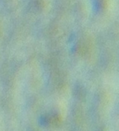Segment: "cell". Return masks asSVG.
Listing matches in <instances>:
<instances>
[{"instance_id":"cell-1","label":"cell","mask_w":119,"mask_h":131,"mask_svg":"<svg viewBox=\"0 0 119 131\" xmlns=\"http://www.w3.org/2000/svg\"><path fill=\"white\" fill-rule=\"evenodd\" d=\"M75 94L76 97H78L79 98L81 99V98H84L85 96V92L83 88L81 86H77L75 89Z\"/></svg>"}]
</instances>
